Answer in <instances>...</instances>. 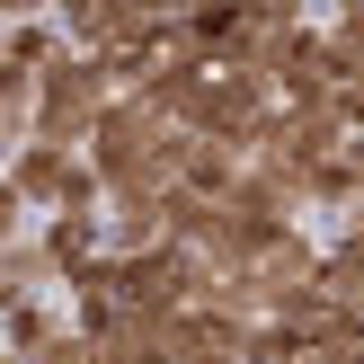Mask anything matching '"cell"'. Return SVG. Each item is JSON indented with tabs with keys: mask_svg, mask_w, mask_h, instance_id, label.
<instances>
[{
	"mask_svg": "<svg viewBox=\"0 0 364 364\" xmlns=\"http://www.w3.org/2000/svg\"><path fill=\"white\" fill-rule=\"evenodd\" d=\"M71 169H80V160H71L63 142H18V151H9V196H18V205H53V213H63Z\"/></svg>",
	"mask_w": 364,
	"mask_h": 364,
	"instance_id": "cell-1",
	"label": "cell"
}]
</instances>
